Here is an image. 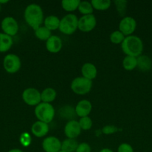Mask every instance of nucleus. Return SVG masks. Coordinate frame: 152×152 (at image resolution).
<instances>
[{
  "label": "nucleus",
  "mask_w": 152,
  "mask_h": 152,
  "mask_svg": "<svg viewBox=\"0 0 152 152\" xmlns=\"http://www.w3.org/2000/svg\"><path fill=\"white\" fill-rule=\"evenodd\" d=\"M24 17L26 23L35 31L43 22V10L39 4H28L24 12Z\"/></svg>",
  "instance_id": "1"
},
{
  "label": "nucleus",
  "mask_w": 152,
  "mask_h": 152,
  "mask_svg": "<svg viewBox=\"0 0 152 152\" xmlns=\"http://www.w3.org/2000/svg\"><path fill=\"white\" fill-rule=\"evenodd\" d=\"M122 50L127 56L138 57L143 51V42L137 36L131 35L125 37L122 43Z\"/></svg>",
  "instance_id": "2"
},
{
  "label": "nucleus",
  "mask_w": 152,
  "mask_h": 152,
  "mask_svg": "<svg viewBox=\"0 0 152 152\" xmlns=\"http://www.w3.org/2000/svg\"><path fill=\"white\" fill-rule=\"evenodd\" d=\"M34 114L39 121L49 124L55 117V111L54 107L51 104L41 102L35 107Z\"/></svg>",
  "instance_id": "3"
},
{
  "label": "nucleus",
  "mask_w": 152,
  "mask_h": 152,
  "mask_svg": "<svg viewBox=\"0 0 152 152\" xmlns=\"http://www.w3.org/2000/svg\"><path fill=\"white\" fill-rule=\"evenodd\" d=\"M78 28V19L76 15L69 13L64 16L60 22L59 30L61 33L66 35L74 34Z\"/></svg>",
  "instance_id": "4"
},
{
  "label": "nucleus",
  "mask_w": 152,
  "mask_h": 152,
  "mask_svg": "<svg viewBox=\"0 0 152 152\" xmlns=\"http://www.w3.org/2000/svg\"><path fill=\"white\" fill-rule=\"evenodd\" d=\"M92 87V82L83 77L74 79L71 83V89L75 94L84 95L90 91Z\"/></svg>",
  "instance_id": "5"
},
{
  "label": "nucleus",
  "mask_w": 152,
  "mask_h": 152,
  "mask_svg": "<svg viewBox=\"0 0 152 152\" xmlns=\"http://www.w3.org/2000/svg\"><path fill=\"white\" fill-rule=\"evenodd\" d=\"M24 102L31 106H37L41 102V93L34 88L25 89L22 94Z\"/></svg>",
  "instance_id": "6"
},
{
  "label": "nucleus",
  "mask_w": 152,
  "mask_h": 152,
  "mask_svg": "<svg viewBox=\"0 0 152 152\" xmlns=\"http://www.w3.org/2000/svg\"><path fill=\"white\" fill-rule=\"evenodd\" d=\"M4 68L9 74H15L21 68V60L18 56L16 54H7L4 58L3 61Z\"/></svg>",
  "instance_id": "7"
},
{
  "label": "nucleus",
  "mask_w": 152,
  "mask_h": 152,
  "mask_svg": "<svg viewBox=\"0 0 152 152\" xmlns=\"http://www.w3.org/2000/svg\"><path fill=\"white\" fill-rule=\"evenodd\" d=\"M1 27L4 34L10 37L15 36L19 31V25L17 22L14 18L11 16H7L4 18V19L1 21Z\"/></svg>",
  "instance_id": "8"
},
{
  "label": "nucleus",
  "mask_w": 152,
  "mask_h": 152,
  "mask_svg": "<svg viewBox=\"0 0 152 152\" xmlns=\"http://www.w3.org/2000/svg\"><path fill=\"white\" fill-rule=\"evenodd\" d=\"M137 28V22L131 16H125L120 21L119 25V31L125 36H131Z\"/></svg>",
  "instance_id": "9"
},
{
  "label": "nucleus",
  "mask_w": 152,
  "mask_h": 152,
  "mask_svg": "<svg viewBox=\"0 0 152 152\" xmlns=\"http://www.w3.org/2000/svg\"><path fill=\"white\" fill-rule=\"evenodd\" d=\"M96 19L93 14L84 15L78 19V29L83 32H89L95 28Z\"/></svg>",
  "instance_id": "10"
},
{
  "label": "nucleus",
  "mask_w": 152,
  "mask_h": 152,
  "mask_svg": "<svg viewBox=\"0 0 152 152\" xmlns=\"http://www.w3.org/2000/svg\"><path fill=\"white\" fill-rule=\"evenodd\" d=\"M42 146L46 152H58L61 150V142L56 137H48L43 141Z\"/></svg>",
  "instance_id": "11"
},
{
  "label": "nucleus",
  "mask_w": 152,
  "mask_h": 152,
  "mask_svg": "<svg viewBox=\"0 0 152 152\" xmlns=\"http://www.w3.org/2000/svg\"><path fill=\"white\" fill-rule=\"evenodd\" d=\"M81 132V129L77 120H71L66 124L64 127V133L69 139H75Z\"/></svg>",
  "instance_id": "12"
},
{
  "label": "nucleus",
  "mask_w": 152,
  "mask_h": 152,
  "mask_svg": "<svg viewBox=\"0 0 152 152\" xmlns=\"http://www.w3.org/2000/svg\"><path fill=\"white\" fill-rule=\"evenodd\" d=\"M75 109L77 116L80 118L89 117V114L92 111V104L87 99H82L77 102Z\"/></svg>",
  "instance_id": "13"
},
{
  "label": "nucleus",
  "mask_w": 152,
  "mask_h": 152,
  "mask_svg": "<svg viewBox=\"0 0 152 152\" xmlns=\"http://www.w3.org/2000/svg\"><path fill=\"white\" fill-rule=\"evenodd\" d=\"M49 125L41 121H37L31 126V132L37 137H43L49 133Z\"/></svg>",
  "instance_id": "14"
},
{
  "label": "nucleus",
  "mask_w": 152,
  "mask_h": 152,
  "mask_svg": "<svg viewBox=\"0 0 152 152\" xmlns=\"http://www.w3.org/2000/svg\"><path fill=\"white\" fill-rule=\"evenodd\" d=\"M63 46L62 40L60 37H57V36L52 35L49 39L46 41V47L48 51L52 53H58L60 50H61Z\"/></svg>",
  "instance_id": "15"
},
{
  "label": "nucleus",
  "mask_w": 152,
  "mask_h": 152,
  "mask_svg": "<svg viewBox=\"0 0 152 152\" xmlns=\"http://www.w3.org/2000/svg\"><path fill=\"white\" fill-rule=\"evenodd\" d=\"M97 73H98L97 68L94 64L90 63V62H86L82 65L81 74L84 78L92 81V80L95 79Z\"/></svg>",
  "instance_id": "16"
},
{
  "label": "nucleus",
  "mask_w": 152,
  "mask_h": 152,
  "mask_svg": "<svg viewBox=\"0 0 152 152\" xmlns=\"http://www.w3.org/2000/svg\"><path fill=\"white\" fill-rule=\"evenodd\" d=\"M59 115L63 120H66L69 121L75 120V117L77 116L75 112V109L71 105H64L59 109Z\"/></svg>",
  "instance_id": "17"
},
{
  "label": "nucleus",
  "mask_w": 152,
  "mask_h": 152,
  "mask_svg": "<svg viewBox=\"0 0 152 152\" xmlns=\"http://www.w3.org/2000/svg\"><path fill=\"white\" fill-rule=\"evenodd\" d=\"M13 45L12 37L4 33H0V52H6Z\"/></svg>",
  "instance_id": "18"
},
{
  "label": "nucleus",
  "mask_w": 152,
  "mask_h": 152,
  "mask_svg": "<svg viewBox=\"0 0 152 152\" xmlns=\"http://www.w3.org/2000/svg\"><path fill=\"white\" fill-rule=\"evenodd\" d=\"M57 96V92L52 88H46L41 92V102L51 104Z\"/></svg>",
  "instance_id": "19"
},
{
  "label": "nucleus",
  "mask_w": 152,
  "mask_h": 152,
  "mask_svg": "<svg viewBox=\"0 0 152 152\" xmlns=\"http://www.w3.org/2000/svg\"><path fill=\"white\" fill-rule=\"evenodd\" d=\"M60 22H61V19H59L58 16L51 15L45 19L44 26L50 30L51 31H55L57 29H59Z\"/></svg>",
  "instance_id": "20"
},
{
  "label": "nucleus",
  "mask_w": 152,
  "mask_h": 152,
  "mask_svg": "<svg viewBox=\"0 0 152 152\" xmlns=\"http://www.w3.org/2000/svg\"><path fill=\"white\" fill-rule=\"evenodd\" d=\"M78 146V143L75 139H69L61 142V150L66 152H75Z\"/></svg>",
  "instance_id": "21"
},
{
  "label": "nucleus",
  "mask_w": 152,
  "mask_h": 152,
  "mask_svg": "<svg viewBox=\"0 0 152 152\" xmlns=\"http://www.w3.org/2000/svg\"><path fill=\"white\" fill-rule=\"evenodd\" d=\"M152 62L147 56H139L137 57V67L142 71H147L151 69Z\"/></svg>",
  "instance_id": "22"
},
{
  "label": "nucleus",
  "mask_w": 152,
  "mask_h": 152,
  "mask_svg": "<svg viewBox=\"0 0 152 152\" xmlns=\"http://www.w3.org/2000/svg\"><path fill=\"white\" fill-rule=\"evenodd\" d=\"M34 34H35L36 37L37 39L43 41H47L51 37H52V31L48 29L45 26H40L37 29L34 31Z\"/></svg>",
  "instance_id": "23"
},
{
  "label": "nucleus",
  "mask_w": 152,
  "mask_h": 152,
  "mask_svg": "<svg viewBox=\"0 0 152 152\" xmlns=\"http://www.w3.org/2000/svg\"><path fill=\"white\" fill-rule=\"evenodd\" d=\"M122 66L126 71H133L137 67V58L134 56H126L122 62Z\"/></svg>",
  "instance_id": "24"
},
{
  "label": "nucleus",
  "mask_w": 152,
  "mask_h": 152,
  "mask_svg": "<svg viewBox=\"0 0 152 152\" xmlns=\"http://www.w3.org/2000/svg\"><path fill=\"white\" fill-rule=\"evenodd\" d=\"M80 2V1L79 0H63L61 1V6L66 11L72 12L78 8Z\"/></svg>",
  "instance_id": "25"
},
{
  "label": "nucleus",
  "mask_w": 152,
  "mask_h": 152,
  "mask_svg": "<svg viewBox=\"0 0 152 152\" xmlns=\"http://www.w3.org/2000/svg\"><path fill=\"white\" fill-rule=\"evenodd\" d=\"M91 4L93 9L98 10H105L110 7L111 1L110 0H92Z\"/></svg>",
  "instance_id": "26"
},
{
  "label": "nucleus",
  "mask_w": 152,
  "mask_h": 152,
  "mask_svg": "<svg viewBox=\"0 0 152 152\" xmlns=\"http://www.w3.org/2000/svg\"><path fill=\"white\" fill-rule=\"evenodd\" d=\"M77 9H78L79 12L82 13L83 16L92 14V12H93V7L91 4V1H80Z\"/></svg>",
  "instance_id": "27"
},
{
  "label": "nucleus",
  "mask_w": 152,
  "mask_h": 152,
  "mask_svg": "<svg viewBox=\"0 0 152 152\" xmlns=\"http://www.w3.org/2000/svg\"><path fill=\"white\" fill-rule=\"evenodd\" d=\"M125 39V36L120 31H113L110 35V40L113 44H122Z\"/></svg>",
  "instance_id": "28"
},
{
  "label": "nucleus",
  "mask_w": 152,
  "mask_h": 152,
  "mask_svg": "<svg viewBox=\"0 0 152 152\" xmlns=\"http://www.w3.org/2000/svg\"><path fill=\"white\" fill-rule=\"evenodd\" d=\"M115 6L117 12L121 16H123L126 13L127 10V4H128V1L125 0H116L114 1Z\"/></svg>",
  "instance_id": "29"
},
{
  "label": "nucleus",
  "mask_w": 152,
  "mask_h": 152,
  "mask_svg": "<svg viewBox=\"0 0 152 152\" xmlns=\"http://www.w3.org/2000/svg\"><path fill=\"white\" fill-rule=\"evenodd\" d=\"M79 125L80 126L81 130L88 131L92 128V120H91L90 117H82L78 121Z\"/></svg>",
  "instance_id": "30"
},
{
  "label": "nucleus",
  "mask_w": 152,
  "mask_h": 152,
  "mask_svg": "<svg viewBox=\"0 0 152 152\" xmlns=\"http://www.w3.org/2000/svg\"><path fill=\"white\" fill-rule=\"evenodd\" d=\"M75 152H91L90 145L86 142H82L78 144Z\"/></svg>",
  "instance_id": "31"
},
{
  "label": "nucleus",
  "mask_w": 152,
  "mask_h": 152,
  "mask_svg": "<svg viewBox=\"0 0 152 152\" xmlns=\"http://www.w3.org/2000/svg\"><path fill=\"white\" fill-rule=\"evenodd\" d=\"M118 152H134V148L130 144L122 143L118 147Z\"/></svg>",
  "instance_id": "32"
},
{
  "label": "nucleus",
  "mask_w": 152,
  "mask_h": 152,
  "mask_svg": "<svg viewBox=\"0 0 152 152\" xmlns=\"http://www.w3.org/2000/svg\"><path fill=\"white\" fill-rule=\"evenodd\" d=\"M117 128L113 126H107L103 128L102 132L106 134H113L114 132H117Z\"/></svg>",
  "instance_id": "33"
},
{
  "label": "nucleus",
  "mask_w": 152,
  "mask_h": 152,
  "mask_svg": "<svg viewBox=\"0 0 152 152\" xmlns=\"http://www.w3.org/2000/svg\"><path fill=\"white\" fill-rule=\"evenodd\" d=\"M99 152H113V151H112L111 149H110V148H103V149H101Z\"/></svg>",
  "instance_id": "34"
},
{
  "label": "nucleus",
  "mask_w": 152,
  "mask_h": 152,
  "mask_svg": "<svg viewBox=\"0 0 152 152\" xmlns=\"http://www.w3.org/2000/svg\"><path fill=\"white\" fill-rule=\"evenodd\" d=\"M8 152H23L22 150L20 149H17V148H13V149L10 150Z\"/></svg>",
  "instance_id": "35"
},
{
  "label": "nucleus",
  "mask_w": 152,
  "mask_h": 152,
  "mask_svg": "<svg viewBox=\"0 0 152 152\" xmlns=\"http://www.w3.org/2000/svg\"><path fill=\"white\" fill-rule=\"evenodd\" d=\"M58 152H66V151H62V150H61V151H59Z\"/></svg>",
  "instance_id": "36"
},
{
  "label": "nucleus",
  "mask_w": 152,
  "mask_h": 152,
  "mask_svg": "<svg viewBox=\"0 0 152 152\" xmlns=\"http://www.w3.org/2000/svg\"><path fill=\"white\" fill-rule=\"evenodd\" d=\"M0 10H1V4H0Z\"/></svg>",
  "instance_id": "37"
}]
</instances>
